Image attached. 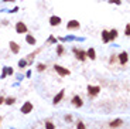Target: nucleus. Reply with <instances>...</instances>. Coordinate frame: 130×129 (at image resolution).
Listing matches in <instances>:
<instances>
[{"label":"nucleus","instance_id":"15","mask_svg":"<svg viewBox=\"0 0 130 129\" xmlns=\"http://www.w3.org/2000/svg\"><path fill=\"white\" fill-rule=\"evenodd\" d=\"M102 40H103V43H109V41H110V37H109V31H106V30L102 31Z\"/></svg>","mask_w":130,"mask_h":129},{"label":"nucleus","instance_id":"2","mask_svg":"<svg viewBox=\"0 0 130 129\" xmlns=\"http://www.w3.org/2000/svg\"><path fill=\"white\" fill-rule=\"evenodd\" d=\"M34 109V107H33V104L31 102H24L23 104V107H21V114H24V115H27V114H30L31 111Z\"/></svg>","mask_w":130,"mask_h":129},{"label":"nucleus","instance_id":"12","mask_svg":"<svg viewBox=\"0 0 130 129\" xmlns=\"http://www.w3.org/2000/svg\"><path fill=\"white\" fill-rule=\"evenodd\" d=\"M10 48H11V51H13L14 54H17L18 51H20L18 44H17V43H14V41H10Z\"/></svg>","mask_w":130,"mask_h":129},{"label":"nucleus","instance_id":"27","mask_svg":"<svg viewBox=\"0 0 130 129\" xmlns=\"http://www.w3.org/2000/svg\"><path fill=\"white\" fill-rule=\"evenodd\" d=\"M1 104H4V98H3V97H0V105H1Z\"/></svg>","mask_w":130,"mask_h":129},{"label":"nucleus","instance_id":"7","mask_svg":"<svg viewBox=\"0 0 130 129\" xmlns=\"http://www.w3.org/2000/svg\"><path fill=\"white\" fill-rule=\"evenodd\" d=\"M79 21L78 20H71V21H68V24H66V28L68 30H75V28H79Z\"/></svg>","mask_w":130,"mask_h":129},{"label":"nucleus","instance_id":"10","mask_svg":"<svg viewBox=\"0 0 130 129\" xmlns=\"http://www.w3.org/2000/svg\"><path fill=\"white\" fill-rule=\"evenodd\" d=\"M119 61H120V64H126V62L129 61V55H127L126 51H123V53L119 54Z\"/></svg>","mask_w":130,"mask_h":129},{"label":"nucleus","instance_id":"29","mask_svg":"<svg viewBox=\"0 0 130 129\" xmlns=\"http://www.w3.org/2000/svg\"><path fill=\"white\" fill-rule=\"evenodd\" d=\"M0 121H1V119H0Z\"/></svg>","mask_w":130,"mask_h":129},{"label":"nucleus","instance_id":"8","mask_svg":"<svg viewBox=\"0 0 130 129\" xmlns=\"http://www.w3.org/2000/svg\"><path fill=\"white\" fill-rule=\"evenodd\" d=\"M50 24H51L52 27L60 26L61 24V17H58V16H51V17H50Z\"/></svg>","mask_w":130,"mask_h":129},{"label":"nucleus","instance_id":"17","mask_svg":"<svg viewBox=\"0 0 130 129\" xmlns=\"http://www.w3.org/2000/svg\"><path fill=\"white\" fill-rule=\"evenodd\" d=\"M14 101H16V98L10 97V98H6V99H4V104H6V105H13Z\"/></svg>","mask_w":130,"mask_h":129},{"label":"nucleus","instance_id":"11","mask_svg":"<svg viewBox=\"0 0 130 129\" xmlns=\"http://www.w3.org/2000/svg\"><path fill=\"white\" fill-rule=\"evenodd\" d=\"M109 125H110V128H119L120 125H123V121H122L120 118H117V119L112 121V122H110Z\"/></svg>","mask_w":130,"mask_h":129},{"label":"nucleus","instance_id":"28","mask_svg":"<svg viewBox=\"0 0 130 129\" xmlns=\"http://www.w3.org/2000/svg\"><path fill=\"white\" fill-rule=\"evenodd\" d=\"M3 1H14V0H3Z\"/></svg>","mask_w":130,"mask_h":129},{"label":"nucleus","instance_id":"25","mask_svg":"<svg viewBox=\"0 0 130 129\" xmlns=\"http://www.w3.org/2000/svg\"><path fill=\"white\" fill-rule=\"evenodd\" d=\"M65 121H66V122H71V121H72V116H71V115H66V116H65Z\"/></svg>","mask_w":130,"mask_h":129},{"label":"nucleus","instance_id":"23","mask_svg":"<svg viewBox=\"0 0 130 129\" xmlns=\"http://www.w3.org/2000/svg\"><path fill=\"white\" fill-rule=\"evenodd\" d=\"M109 3H115V4L120 6L122 4V0H109Z\"/></svg>","mask_w":130,"mask_h":129},{"label":"nucleus","instance_id":"20","mask_svg":"<svg viewBox=\"0 0 130 129\" xmlns=\"http://www.w3.org/2000/svg\"><path fill=\"white\" fill-rule=\"evenodd\" d=\"M125 34L127 37H130V23L129 24H126V28H125Z\"/></svg>","mask_w":130,"mask_h":129},{"label":"nucleus","instance_id":"16","mask_svg":"<svg viewBox=\"0 0 130 129\" xmlns=\"http://www.w3.org/2000/svg\"><path fill=\"white\" fill-rule=\"evenodd\" d=\"M109 37H110V41L116 40V37H117V30L116 28H113V30L109 31Z\"/></svg>","mask_w":130,"mask_h":129},{"label":"nucleus","instance_id":"14","mask_svg":"<svg viewBox=\"0 0 130 129\" xmlns=\"http://www.w3.org/2000/svg\"><path fill=\"white\" fill-rule=\"evenodd\" d=\"M26 41L30 45H35V43H37V41H35V38L31 36V34H27V36H26Z\"/></svg>","mask_w":130,"mask_h":129},{"label":"nucleus","instance_id":"19","mask_svg":"<svg viewBox=\"0 0 130 129\" xmlns=\"http://www.w3.org/2000/svg\"><path fill=\"white\" fill-rule=\"evenodd\" d=\"M76 129H86V126H85V124H83V122H81V121H79L78 124H76Z\"/></svg>","mask_w":130,"mask_h":129},{"label":"nucleus","instance_id":"5","mask_svg":"<svg viewBox=\"0 0 130 129\" xmlns=\"http://www.w3.org/2000/svg\"><path fill=\"white\" fill-rule=\"evenodd\" d=\"M74 53L76 54V58H78L79 61H85V60H86V53H85V51L78 50V48H74Z\"/></svg>","mask_w":130,"mask_h":129},{"label":"nucleus","instance_id":"21","mask_svg":"<svg viewBox=\"0 0 130 129\" xmlns=\"http://www.w3.org/2000/svg\"><path fill=\"white\" fill-rule=\"evenodd\" d=\"M27 65V61L26 60H20V61H18V67L20 68H24Z\"/></svg>","mask_w":130,"mask_h":129},{"label":"nucleus","instance_id":"4","mask_svg":"<svg viewBox=\"0 0 130 129\" xmlns=\"http://www.w3.org/2000/svg\"><path fill=\"white\" fill-rule=\"evenodd\" d=\"M16 31H17L18 34H24V33H27V26L23 21H18L16 24Z\"/></svg>","mask_w":130,"mask_h":129},{"label":"nucleus","instance_id":"24","mask_svg":"<svg viewBox=\"0 0 130 129\" xmlns=\"http://www.w3.org/2000/svg\"><path fill=\"white\" fill-rule=\"evenodd\" d=\"M57 51H58V54L61 55V54L64 53V47H62V45H58V50H57Z\"/></svg>","mask_w":130,"mask_h":129},{"label":"nucleus","instance_id":"1","mask_svg":"<svg viewBox=\"0 0 130 129\" xmlns=\"http://www.w3.org/2000/svg\"><path fill=\"white\" fill-rule=\"evenodd\" d=\"M54 68H55V71L60 74L61 77H65V75H69L71 74V71L68 70V68H64V67H61V65H54Z\"/></svg>","mask_w":130,"mask_h":129},{"label":"nucleus","instance_id":"18","mask_svg":"<svg viewBox=\"0 0 130 129\" xmlns=\"http://www.w3.org/2000/svg\"><path fill=\"white\" fill-rule=\"evenodd\" d=\"M45 129H55V125L52 124L51 121H47L45 122Z\"/></svg>","mask_w":130,"mask_h":129},{"label":"nucleus","instance_id":"26","mask_svg":"<svg viewBox=\"0 0 130 129\" xmlns=\"http://www.w3.org/2000/svg\"><path fill=\"white\" fill-rule=\"evenodd\" d=\"M55 38H54V37H50V40H48V43H55Z\"/></svg>","mask_w":130,"mask_h":129},{"label":"nucleus","instance_id":"9","mask_svg":"<svg viewBox=\"0 0 130 129\" xmlns=\"http://www.w3.org/2000/svg\"><path fill=\"white\" fill-rule=\"evenodd\" d=\"M64 98V89H61L60 92H58V95H55V97H54V99H52V104H60L61 102V99Z\"/></svg>","mask_w":130,"mask_h":129},{"label":"nucleus","instance_id":"13","mask_svg":"<svg viewBox=\"0 0 130 129\" xmlns=\"http://www.w3.org/2000/svg\"><path fill=\"white\" fill-rule=\"evenodd\" d=\"M86 57L91 58V60H95V58H96L95 50H93V48H89V50H88V51H86Z\"/></svg>","mask_w":130,"mask_h":129},{"label":"nucleus","instance_id":"6","mask_svg":"<svg viewBox=\"0 0 130 129\" xmlns=\"http://www.w3.org/2000/svg\"><path fill=\"white\" fill-rule=\"evenodd\" d=\"M71 102H72V105H74V107H76V108H81L83 105V101H82V98H81L79 95H75Z\"/></svg>","mask_w":130,"mask_h":129},{"label":"nucleus","instance_id":"3","mask_svg":"<svg viewBox=\"0 0 130 129\" xmlns=\"http://www.w3.org/2000/svg\"><path fill=\"white\" fill-rule=\"evenodd\" d=\"M100 92V87H93V85H88V94L89 97H96Z\"/></svg>","mask_w":130,"mask_h":129},{"label":"nucleus","instance_id":"22","mask_svg":"<svg viewBox=\"0 0 130 129\" xmlns=\"http://www.w3.org/2000/svg\"><path fill=\"white\" fill-rule=\"evenodd\" d=\"M45 68H47V67H45L44 64H38V65H37V71H40V72H41V71H44Z\"/></svg>","mask_w":130,"mask_h":129}]
</instances>
